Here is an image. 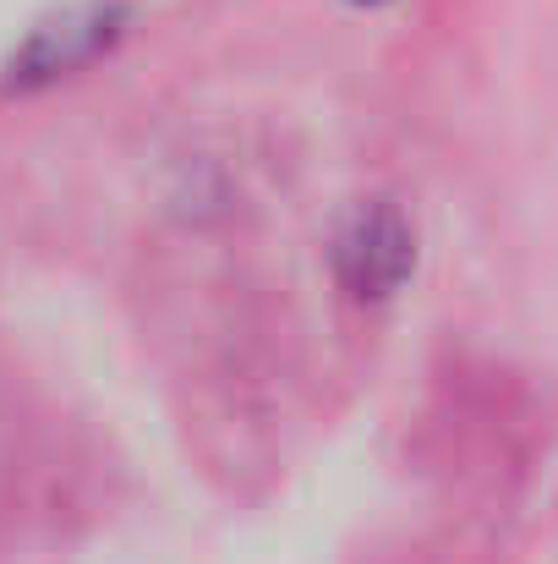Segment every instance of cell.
Returning <instances> with one entry per match:
<instances>
[{"label": "cell", "instance_id": "6da1fadb", "mask_svg": "<svg viewBox=\"0 0 558 564\" xmlns=\"http://www.w3.org/2000/svg\"><path fill=\"white\" fill-rule=\"evenodd\" d=\"M121 28H127L121 0H77V6L44 17L6 61V88H44V83H61V77L94 66L121 39Z\"/></svg>", "mask_w": 558, "mask_h": 564}, {"label": "cell", "instance_id": "7a4b0ae2", "mask_svg": "<svg viewBox=\"0 0 558 564\" xmlns=\"http://www.w3.org/2000/svg\"><path fill=\"white\" fill-rule=\"evenodd\" d=\"M335 269H340V285L357 302L394 296L405 285V274L416 269V230H411V219L389 197L362 203L340 225V236H335Z\"/></svg>", "mask_w": 558, "mask_h": 564}, {"label": "cell", "instance_id": "3957f363", "mask_svg": "<svg viewBox=\"0 0 558 564\" xmlns=\"http://www.w3.org/2000/svg\"><path fill=\"white\" fill-rule=\"evenodd\" d=\"M362 6H378V0H362Z\"/></svg>", "mask_w": 558, "mask_h": 564}]
</instances>
